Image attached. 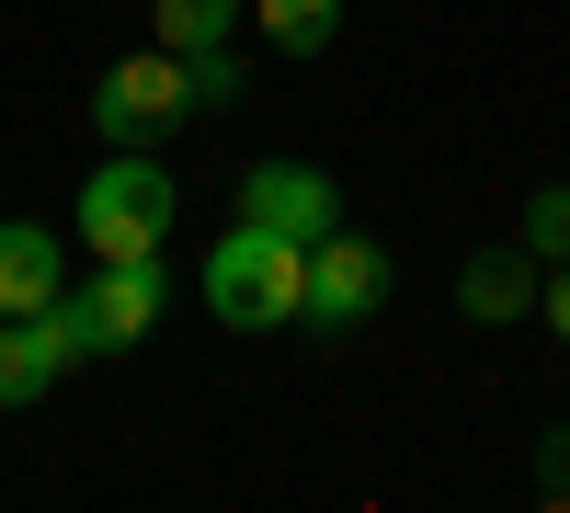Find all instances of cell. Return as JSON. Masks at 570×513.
<instances>
[{
  "instance_id": "cell-1",
  "label": "cell",
  "mask_w": 570,
  "mask_h": 513,
  "mask_svg": "<svg viewBox=\"0 0 570 513\" xmlns=\"http://www.w3.org/2000/svg\"><path fill=\"white\" fill-rule=\"evenodd\" d=\"M206 319L228 332H297L308 319V240H274V228H228L206 251Z\"/></svg>"
},
{
  "instance_id": "cell-2",
  "label": "cell",
  "mask_w": 570,
  "mask_h": 513,
  "mask_svg": "<svg viewBox=\"0 0 570 513\" xmlns=\"http://www.w3.org/2000/svg\"><path fill=\"white\" fill-rule=\"evenodd\" d=\"M171 217H183V182H171L160 149H115V160H91V182H80V251H91V263H137V251H160Z\"/></svg>"
},
{
  "instance_id": "cell-3",
  "label": "cell",
  "mask_w": 570,
  "mask_h": 513,
  "mask_svg": "<svg viewBox=\"0 0 570 513\" xmlns=\"http://www.w3.org/2000/svg\"><path fill=\"white\" fill-rule=\"evenodd\" d=\"M183 115H195V69H183L171 46H137V58H115L91 80V137H104V149H171Z\"/></svg>"
},
{
  "instance_id": "cell-4",
  "label": "cell",
  "mask_w": 570,
  "mask_h": 513,
  "mask_svg": "<svg viewBox=\"0 0 570 513\" xmlns=\"http://www.w3.org/2000/svg\"><path fill=\"white\" fill-rule=\"evenodd\" d=\"M376 308H389V251L343 217L331 240H308V319L297 332H365Z\"/></svg>"
},
{
  "instance_id": "cell-5",
  "label": "cell",
  "mask_w": 570,
  "mask_h": 513,
  "mask_svg": "<svg viewBox=\"0 0 570 513\" xmlns=\"http://www.w3.org/2000/svg\"><path fill=\"white\" fill-rule=\"evenodd\" d=\"M80 354H91V332H80V308H69V297H46V308H23V319H0V411L46 399Z\"/></svg>"
},
{
  "instance_id": "cell-6",
  "label": "cell",
  "mask_w": 570,
  "mask_h": 513,
  "mask_svg": "<svg viewBox=\"0 0 570 513\" xmlns=\"http://www.w3.org/2000/svg\"><path fill=\"white\" fill-rule=\"evenodd\" d=\"M240 217L274 228V240H331V228H343V182L320 160H252L240 171Z\"/></svg>"
},
{
  "instance_id": "cell-7",
  "label": "cell",
  "mask_w": 570,
  "mask_h": 513,
  "mask_svg": "<svg viewBox=\"0 0 570 513\" xmlns=\"http://www.w3.org/2000/svg\"><path fill=\"white\" fill-rule=\"evenodd\" d=\"M160 297H171V274H160V251H137V263H91V286H69V308H80V332H91V354H126V343H149V319H160Z\"/></svg>"
},
{
  "instance_id": "cell-8",
  "label": "cell",
  "mask_w": 570,
  "mask_h": 513,
  "mask_svg": "<svg viewBox=\"0 0 570 513\" xmlns=\"http://www.w3.org/2000/svg\"><path fill=\"white\" fill-rule=\"evenodd\" d=\"M537 286H548V263H537L525 240H502V251H468V263H456V308L480 319V332H513V319L537 308Z\"/></svg>"
},
{
  "instance_id": "cell-9",
  "label": "cell",
  "mask_w": 570,
  "mask_h": 513,
  "mask_svg": "<svg viewBox=\"0 0 570 513\" xmlns=\"http://www.w3.org/2000/svg\"><path fill=\"white\" fill-rule=\"evenodd\" d=\"M46 297H69V251H58V228H35V217H0V319H23Z\"/></svg>"
},
{
  "instance_id": "cell-10",
  "label": "cell",
  "mask_w": 570,
  "mask_h": 513,
  "mask_svg": "<svg viewBox=\"0 0 570 513\" xmlns=\"http://www.w3.org/2000/svg\"><path fill=\"white\" fill-rule=\"evenodd\" d=\"M240 23H252V0H149V46H171V58H206Z\"/></svg>"
},
{
  "instance_id": "cell-11",
  "label": "cell",
  "mask_w": 570,
  "mask_h": 513,
  "mask_svg": "<svg viewBox=\"0 0 570 513\" xmlns=\"http://www.w3.org/2000/svg\"><path fill=\"white\" fill-rule=\"evenodd\" d=\"M252 23L274 34V58H331L343 46V0H252Z\"/></svg>"
},
{
  "instance_id": "cell-12",
  "label": "cell",
  "mask_w": 570,
  "mask_h": 513,
  "mask_svg": "<svg viewBox=\"0 0 570 513\" xmlns=\"http://www.w3.org/2000/svg\"><path fill=\"white\" fill-rule=\"evenodd\" d=\"M513 240H525L537 263H570V182H537L525 217H513Z\"/></svg>"
},
{
  "instance_id": "cell-13",
  "label": "cell",
  "mask_w": 570,
  "mask_h": 513,
  "mask_svg": "<svg viewBox=\"0 0 570 513\" xmlns=\"http://www.w3.org/2000/svg\"><path fill=\"white\" fill-rule=\"evenodd\" d=\"M183 69H195V115L240 103V58H228V46H206V58H183Z\"/></svg>"
},
{
  "instance_id": "cell-14",
  "label": "cell",
  "mask_w": 570,
  "mask_h": 513,
  "mask_svg": "<svg viewBox=\"0 0 570 513\" xmlns=\"http://www.w3.org/2000/svg\"><path fill=\"white\" fill-rule=\"evenodd\" d=\"M537 491H548V502H570V423H548V434H537Z\"/></svg>"
},
{
  "instance_id": "cell-15",
  "label": "cell",
  "mask_w": 570,
  "mask_h": 513,
  "mask_svg": "<svg viewBox=\"0 0 570 513\" xmlns=\"http://www.w3.org/2000/svg\"><path fill=\"white\" fill-rule=\"evenodd\" d=\"M537 308H548V332L570 343V263H559V274H548V286H537Z\"/></svg>"
}]
</instances>
